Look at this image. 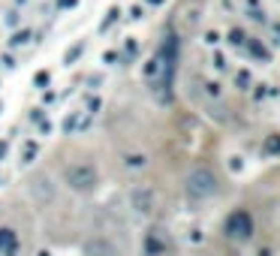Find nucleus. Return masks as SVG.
I'll use <instances>...</instances> for the list:
<instances>
[{"label":"nucleus","instance_id":"nucleus-12","mask_svg":"<svg viewBox=\"0 0 280 256\" xmlns=\"http://www.w3.org/2000/svg\"><path fill=\"white\" fill-rule=\"evenodd\" d=\"M27 36H30L27 30H21V33H15V39H12V45H24V42H27Z\"/></svg>","mask_w":280,"mask_h":256},{"label":"nucleus","instance_id":"nucleus-14","mask_svg":"<svg viewBox=\"0 0 280 256\" xmlns=\"http://www.w3.org/2000/svg\"><path fill=\"white\" fill-rule=\"evenodd\" d=\"M36 84L45 88V84H48V72H39V75H36Z\"/></svg>","mask_w":280,"mask_h":256},{"label":"nucleus","instance_id":"nucleus-2","mask_svg":"<svg viewBox=\"0 0 280 256\" xmlns=\"http://www.w3.org/2000/svg\"><path fill=\"white\" fill-rule=\"evenodd\" d=\"M184 190L193 202H205L217 193V175L208 166H193L184 178Z\"/></svg>","mask_w":280,"mask_h":256},{"label":"nucleus","instance_id":"nucleus-1","mask_svg":"<svg viewBox=\"0 0 280 256\" xmlns=\"http://www.w3.org/2000/svg\"><path fill=\"white\" fill-rule=\"evenodd\" d=\"M63 184H66L72 193L87 196V193H94V190L100 187V172H97V166H94L90 160H75V163L66 166Z\"/></svg>","mask_w":280,"mask_h":256},{"label":"nucleus","instance_id":"nucleus-6","mask_svg":"<svg viewBox=\"0 0 280 256\" xmlns=\"http://www.w3.org/2000/svg\"><path fill=\"white\" fill-rule=\"evenodd\" d=\"M27 190H30V196H33V199L48 202V199H51V193H54V184H51V178H48L45 172H39V175L30 181V187H27Z\"/></svg>","mask_w":280,"mask_h":256},{"label":"nucleus","instance_id":"nucleus-10","mask_svg":"<svg viewBox=\"0 0 280 256\" xmlns=\"http://www.w3.org/2000/svg\"><path fill=\"white\" fill-rule=\"evenodd\" d=\"M81 51H84V42H75V45H72V48L66 51V63H72V60H75V57H78Z\"/></svg>","mask_w":280,"mask_h":256},{"label":"nucleus","instance_id":"nucleus-15","mask_svg":"<svg viewBox=\"0 0 280 256\" xmlns=\"http://www.w3.org/2000/svg\"><path fill=\"white\" fill-rule=\"evenodd\" d=\"M151 3H160V0H151Z\"/></svg>","mask_w":280,"mask_h":256},{"label":"nucleus","instance_id":"nucleus-5","mask_svg":"<svg viewBox=\"0 0 280 256\" xmlns=\"http://www.w3.org/2000/svg\"><path fill=\"white\" fill-rule=\"evenodd\" d=\"M81 253L84 256H118V247L109 241V238H87L84 244H81Z\"/></svg>","mask_w":280,"mask_h":256},{"label":"nucleus","instance_id":"nucleus-11","mask_svg":"<svg viewBox=\"0 0 280 256\" xmlns=\"http://www.w3.org/2000/svg\"><path fill=\"white\" fill-rule=\"evenodd\" d=\"M33 157H36V142H27L24 145V163H33Z\"/></svg>","mask_w":280,"mask_h":256},{"label":"nucleus","instance_id":"nucleus-8","mask_svg":"<svg viewBox=\"0 0 280 256\" xmlns=\"http://www.w3.org/2000/svg\"><path fill=\"white\" fill-rule=\"evenodd\" d=\"M124 169L127 172H142V169H148V154H124Z\"/></svg>","mask_w":280,"mask_h":256},{"label":"nucleus","instance_id":"nucleus-13","mask_svg":"<svg viewBox=\"0 0 280 256\" xmlns=\"http://www.w3.org/2000/svg\"><path fill=\"white\" fill-rule=\"evenodd\" d=\"M115 18H118V9H112V12H109V18L103 21V30H106V27H112V24H115Z\"/></svg>","mask_w":280,"mask_h":256},{"label":"nucleus","instance_id":"nucleus-7","mask_svg":"<svg viewBox=\"0 0 280 256\" xmlns=\"http://www.w3.org/2000/svg\"><path fill=\"white\" fill-rule=\"evenodd\" d=\"M0 256H18V232L12 226H0Z\"/></svg>","mask_w":280,"mask_h":256},{"label":"nucleus","instance_id":"nucleus-9","mask_svg":"<svg viewBox=\"0 0 280 256\" xmlns=\"http://www.w3.org/2000/svg\"><path fill=\"white\" fill-rule=\"evenodd\" d=\"M81 112H84V109H75V112H72V115H69V118L63 121V130H66V133H75V130H78V127L84 124V118H81Z\"/></svg>","mask_w":280,"mask_h":256},{"label":"nucleus","instance_id":"nucleus-4","mask_svg":"<svg viewBox=\"0 0 280 256\" xmlns=\"http://www.w3.org/2000/svg\"><path fill=\"white\" fill-rule=\"evenodd\" d=\"M226 235L235 238V241H247V238L253 235V220H250V214H247V211L229 214V220H226Z\"/></svg>","mask_w":280,"mask_h":256},{"label":"nucleus","instance_id":"nucleus-3","mask_svg":"<svg viewBox=\"0 0 280 256\" xmlns=\"http://www.w3.org/2000/svg\"><path fill=\"white\" fill-rule=\"evenodd\" d=\"M130 205H133L136 214H151V211L157 208V193H154V187H148V184L133 187V190H130Z\"/></svg>","mask_w":280,"mask_h":256}]
</instances>
